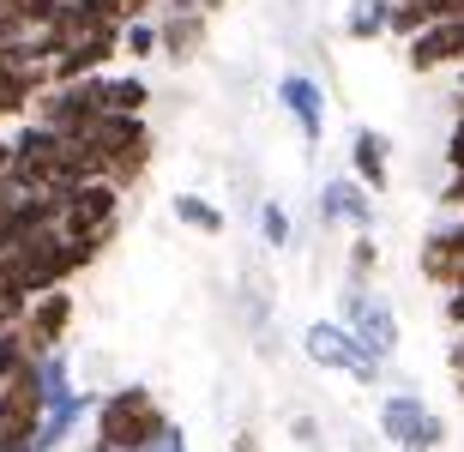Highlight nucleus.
<instances>
[{"label": "nucleus", "mask_w": 464, "mask_h": 452, "mask_svg": "<svg viewBox=\"0 0 464 452\" xmlns=\"http://www.w3.org/2000/svg\"><path fill=\"white\" fill-rule=\"evenodd\" d=\"M79 139L97 151V163H103V181H115L121 193L133 188V181H145V169H151V151H157L145 115H97V121H91Z\"/></svg>", "instance_id": "f03ea898"}, {"label": "nucleus", "mask_w": 464, "mask_h": 452, "mask_svg": "<svg viewBox=\"0 0 464 452\" xmlns=\"http://www.w3.org/2000/svg\"><path fill=\"white\" fill-rule=\"evenodd\" d=\"M236 452H259V440L254 435H236Z\"/></svg>", "instance_id": "cd10ccee"}, {"label": "nucleus", "mask_w": 464, "mask_h": 452, "mask_svg": "<svg viewBox=\"0 0 464 452\" xmlns=\"http://www.w3.org/2000/svg\"><path fill=\"white\" fill-rule=\"evenodd\" d=\"M447 188H440V206H452V211H464V115L452 121V133H447Z\"/></svg>", "instance_id": "6ab92c4d"}, {"label": "nucleus", "mask_w": 464, "mask_h": 452, "mask_svg": "<svg viewBox=\"0 0 464 452\" xmlns=\"http://www.w3.org/2000/svg\"><path fill=\"white\" fill-rule=\"evenodd\" d=\"M31 362H36V350L24 344V332H18V326H6V332H0V380H13V374H24Z\"/></svg>", "instance_id": "412c9836"}, {"label": "nucleus", "mask_w": 464, "mask_h": 452, "mask_svg": "<svg viewBox=\"0 0 464 452\" xmlns=\"http://www.w3.org/2000/svg\"><path fill=\"white\" fill-rule=\"evenodd\" d=\"M416 265H422V278H429V284L459 290V284H464V217H459V224H447V229H434V236H422Z\"/></svg>", "instance_id": "9b49d317"}, {"label": "nucleus", "mask_w": 464, "mask_h": 452, "mask_svg": "<svg viewBox=\"0 0 464 452\" xmlns=\"http://www.w3.org/2000/svg\"><path fill=\"white\" fill-rule=\"evenodd\" d=\"M277 103L290 109L295 133H302V145H320L326 139V91L314 85L308 72H284L277 79Z\"/></svg>", "instance_id": "9d476101"}, {"label": "nucleus", "mask_w": 464, "mask_h": 452, "mask_svg": "<svg viewBox=\"0 0 464 452\" xmlns=\"http://www.w3.org/2000/svg\"><path fill=\"white\" fill-rule=\"evenodd\" d=\"M320 224L326 229H356V236H374V193L362 188L356 175H332L320 188Z\"/></svg>", "instance_id": "1a4fd4ad"}, {"label": "nucleus", "mask_w": 464, "mask_h": 452, "mask_svg": "<svg viewBox=\"0 0 464 452\" xmlns=\"http://www.w3.org/2000/svg\"><path fill=\"white\" fill-rule=\"evenodd\" d=\"M344 326L380 368L398 356V313H392V302L374 296L368 284H344Z\"/></svg>", "instance_id": "39448f33"}, {"label": "nucleus", "mask_w": 464, "mask_h": 452, "mask_svg": "<svg viewBox=\"0 0 464 452\" xmlns=\"http://www.w3.org/2000/svg\"><path fill=\"white\" fill-rule=\"evenodd\" d=\"M447 326L464 332V284H459V290H447Z\"/></svg>", "instance_id": "b1692460"}, {"label": "nucleus", "mask_w": 464, "mask_h": 452, "mask_svg": "<svg viewBox=\"0 0 464 452\" xmlns=\"http://www.w3.org/2000/svg\"><path fill=\"white\" fill-rule=\"evenodd\" d=\"M206 31H211L206 13H193V6H169V13L157 18V54H169V61H193V54L206 49Z\"/></svg>", "instance_id": "ddd939ff"}, {"label": "nucleus", "mask_w": 464, "mask_h": 452, "mask_svg": "<svg viewBox=\"0 0 464 452\" xmlns=\"http://www.w3.org/2000/svg\"><path fill=\"white\" fill-rule=\"evenodd\" d=\"M72 320H79V302H72V290H43V296L24 308V320H18V332H24V344L36 350V356H49V350L67 344Z\"/></svg>", "instance_id": "6e6552de"}, {"label": "nucleus", "mask_w": 464, "mask_h": 452, "mask_svg": "<svg viewBox=\"0 0 464 452\" xmlns=\"http://www.w3.org/2000/svg\"><path fill=\"white\" fill-rule=\"evenodd\" d=\"M350 175L368 193H386V181H392V139L374 133V127H356V139H350Z\"/></svg>", "instance_id": "4468645a"}, {"label": "nucleus", "mask_w": 464, "mask_h": 452, "mask_svg": "<svg viewBox=\"0 0 464 452\" xmlns=\"http://www.w3.org/2000/svg\"><path fill=\"white\" fill-rule=\"evenodd\" d=\"M121 54L127 61H151L157 54V18H127L121 24Z\"/></svg>", "instance_id": "aec40b11"}, {"label": "nucleus", "mask_w": 464, "mask_h": 452, "mask_svg": "<svg viewBox=\"0 0 464 452\" xmlns=\"http://www.w3.org/2000/svg\"><path fill=\"white\" fill-rule=\"evenodd\" d=\"M440 18H464V0H411V6H392V31L386 36L411 43L422 24H440Z\"/></svg>", "instance_id": "2eb2a0df"}, {"label": "nucleus", "mask_w": 464, "mask_h": 452, "mask_svg": "<svg viewBox=\"0 0 464 452\" xmlns=\"http://www.w3.org/2000/svg\"><path fill=\"white\" fill-rule=\"evenodd\" d=\"M302 350H308V362H314V368L350 374V380H362V386H374V380H380V362L356 344V338H350L344 320H314V326L302 332Z\"/></svg>", "instance_id": "423d86ee"}, {"label": "nucleus", "mask_w": 464, "mask_h": 452, "mask_svg": "<svg viewBox=\"0 0 464 452\" xmlns=\"http://www.w3.org/2000/svg\"><path fill=\"white\" fill-rule=\"evenodd\" d=\"M344 31L356 36V43H374V36L392 31V0H356L344 18Z\"/></svg>", "instance_id": "a211bd4d"}, {"label": "nucleus", "mask_w": 464, "mask_h": 452, "mask_svg": "<svg viewBox=\"0 0 464 452\" xmlns=\"http://www.w3.org/2000/svg\"><path fill=\"white\" fill-rule=\"evenodd\" d=\"M374 265H380V242L374 236H356V242H350V284H368Z\"/></svg>", "instance_id": "4be33fe9"}, {"label": "nucleus", "mask_w": 464, "mask_h": 452, "mask_svg": "<svg viewBox=\"0 0 464 452\" xmlns=\"http://www.w3.org/2000/svg\"><path fill=\"white\" fill-rule=\"evenodd\" d=\"M290 435L302 440V447H314V440H320V428H314V417H295V422H290Z\"/></svg>", "instance_id": "393cba45"}, {"label": "nucleus", "mask_w": 464, "mask_h": 452, "mask_svg": "<svg viewBox=\"0 0 464 452\" xmlns=\"http://www.w3.org/2000/svg\"><path fill=\"white\" fill-rule=\"evenodd\" d=\"M145 452H188V435H181V428H169V435L157 440V447H145Z\"/></svg>", "instance_id": "a878e982"}, {"label": "nucleus", "mask_w": 464, "mask_h": 452, "mask_svg": "<svg viewBox=\"0 0 464 452\" xmlns=\"http://www.w3.org/2000/svg\"><path fill=\"white\" fill-rule=\"evenodd\" d=\"M380 435L398 452H440L447 447V422L434 404H422L416 392H386L380 399Z\"/></svg>", "instance_id": "20e7f679"}, {"label": "nucleus", "mask_w": 464, "mask_h": 452, "mask_svg": "<svg viewBox=\"0 0 464 452\" xmlns=\"http://www.w3.org/2000/svg\"><path fill=\"white\" fill-rule=\"evenodd\" d=\"M151 103V85L139 72H103V109L109 115H145Z\"/></svg>", "instance_id": "dca6fc26"}, {"label": "nucleus", "mask_w": 464, "mask_h": 452, "mask_svg": "<svg viewBox=\"0 0 464 452\" xmlns=\"http://www.w3.org/2000/svg\"><path fill=\"white\" fill-rule=\"evenodd\" d=\"M61 236L109 254V242L121 236V188L115 181H79V188L61 193Z\"/></svg>", "instance_id": "7ed1b4c3"}, {"label": "nucleus", "mask_w": 464, "mask_h": 452, "mask_svg": "<svg viewBox=\"0 0 464 452\" xmlns=\"http://www.w3.org/2000/svg\"><path fill=\"white\" fill-rule=\"evenodd\" d=\"M259 236H266V247H290V211L277 206H259Z\"/></svg>", "instance_id": "5701e85b"}, {"label": "nucleus", "mask_w": 464, "mask_h": 452, "mask_svg": "<svg viewBox=\"0 0 464 452\" xmlns=\"http://www.w3.org/2000/svg\"><path fill=\"white\" fill-rule=\"evenodd\" d=\"M24 452H49V447H36V440H31V447H24Z\"/></svg>", "instance_id": "c756f323"}, {"label": "nucleus", "mask_w": 464, "mask_h": 452, "mask_svg": "<svg viewBox=\"0 0 464 452\" xmlns=\"http://www.w3.org/2000/svg\"><path fill=\"white\" fill-rule=\"evenodd\" d=\"M43 428V392H36V362L13 380H0V452H24Z\"/></svg>", "instance_id": "0eeeda50"}, {"label": "nucleus", "mask_w": 464, "mask_h": 452, "mask_svg": "<svg viewBox=\"0 0 464 452\" xmlns=\"http://www.w3.org/2000/svg\"><path fill=\"white\" fill-rule=\"evenodd\" d=\"M175 422L169 410L157 404L151 386H109L97 392V410H91V440L85 452H145L169 435Z\"/></svg>", "instance_id": "f257e3e1"}, {"label": "nucleus", "mask_w": 464, "mask_h": 452, "mask_svg": "<svg viewBox=\"0 0 464 452\" xmlns=\"http://www.w3.org/2000/svg\"><path fill=\"white\" fill-rule=\"evenodd\" d=\"M175 217H181L188 229H199V236H224L229 229V217L211 206L206 193H175Z\"/></svg>", "instance_id": "f3484780"}, {"label": "nucleus", "mask_w": 464, "mask_h": 452, "mask_svg": "<svg viewBox=\"0 0 464 452\" xmlns=\"http://www.w3.org/2000/svg\"><path fill=\"white\" fill-rule=\"evenodd\" d=\"M6 163H13V133H0V175H6Z\"/></svg>", "instance_id": "bb28decb"}, {"label": "nucleus", "mask_w": 464, "mask_h": 452, "mask_svg": "<svg viewBox=\"0 0 464 452\" xmlns=\"http://www.w3.org/2000/svg\"><path fill=\"white\" fill-rule=\"evenodd\" d=\"M18 36H24V31H13V24H0V43H18Z\"/></svg>", "instance_id": "c85d7f7f"}, {"label": "nucleus", "mask_w": 464, "mask_h": 452, "mask_svg": "<svg viewBox=\"0 0 464 452\" xmlns=\"http://www.w3.org/2000/svg\"><path fill=\"white\" fill-rule=\"evenodd\" d=\"M411 67H416V72L464 67V18H440V24H422V31L411 36Z\"/></svg>", "instance_id": "f8f14e48"}]
</instances>
